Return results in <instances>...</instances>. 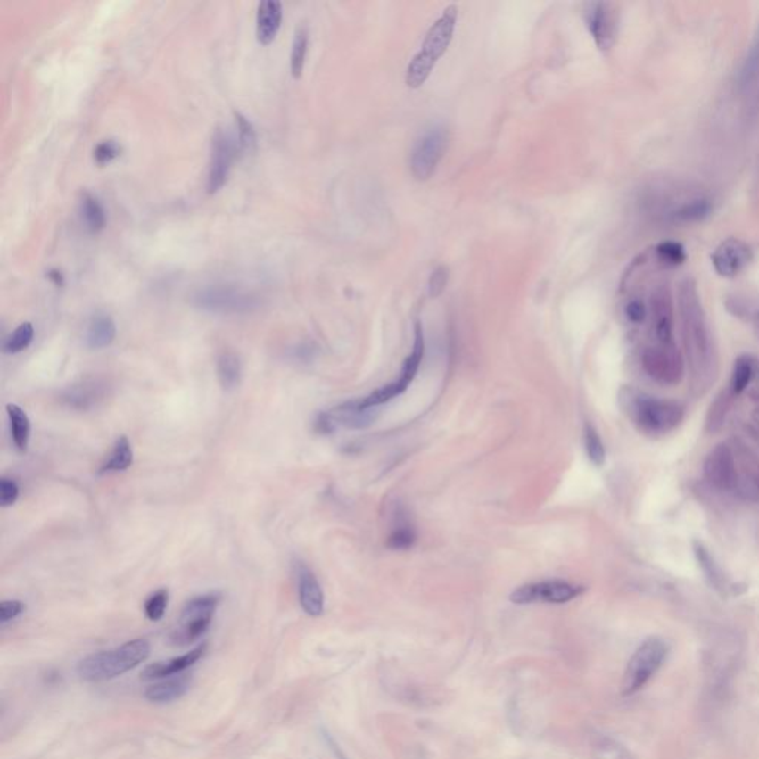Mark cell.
<instances>
[{
  "instance_id": "1",
  "label": "cell",
  "mask_w": 759,
  "mask_h": 759,
  "mask_svg": "<svg viewBox=\"0 0 759 759\" xmlns=\"http://www.w3.org/2000/svg\"><path fill=\"white\" fill-rule=\"evenodd\" d=\"M680 313L682 342L685 356L689 360L691 384L694 391L703 393L715 382L718 359L706 315L698 297L697 286L689 279H685L681 284Z\"/></svg>"
},
{
  "instance_id": "2",
  "label": "cell",
  "mask_w": 759,
  "mask_h": 759,
  "mask_svg": "<svg viewBox=\"0 0 759 759\" xmlns=\"http://www.w3.org/2000/svg\"><path fill=\"white\" fill-rule=\"evenodd\" d=\"M622 404L632 422L646 433H669L684 420V407L680 402L646 395L633 389H624Z\"/></svg>"
},
{
  "instance_id": "3",
  "label": "cell",
  "mask_w": 759,
  "mask_h": 759,
  "mask_svg": "<svg viewBox=\"0 0 759 759\" xmlns=\"http://www.w3.org/2000/svg\"><path fill=\"white\" fill-rule=\"evenodd\" d=\"M150 656L145 639H132L114 650L91 654L78 664L80 678L88 682L113 680L144 663Z\"/></svg>"
},
{
  "instance_id": "4",
  "label": "cell",
  "mask_w": 759,
  "mask_h": 759,
  "mask_svg": "<svg viewBox=\"0 0 759 759\" xmlns=\"http://www.w3.org/2000/svg\"><path fill=\"white\" fill-rule=\"evenodd\" d=\"M457 15H458V9L456 4H450L427 31L422 49L418 51L417 55L413 58V62H409L407 69L405 82L409 88H420L431 76L439 58L442 57L451 44Z\"/></svg>"
},
{
  "instance_id": "5",
  "label": "cell",
  "mask_w": 759,
  "mask_h": 759,
  "mask_svg": "<svg viewBox=\"0 0 759 759\" xmlns=\"http://www.w3.org/2000/svg\"><path fill=\"white\" fill-rule=\"evenodd\" d=\"M666 656V642L660 638H648L642 642L629 660L622 682V694L632 696L638 693L657 673Z\"/></svg>"
},
{
  "instance_id": "6",
  "label": "cell",
  "mask_w": 759,
  "mask_h": 759,
  "mask_svg": "<svg viewBox=\"0 0 759 759\" xmlns=\"http://www.w3.org/2000/svg\"><path fill=\"white\" fill-rule=\"evenodd\" d=\"M219 604V595L208 593L190 599L183 608L180 622L172 632L171 639L177 646H189L208 632Z\"/></svg>"
},
{
  "instance_id": "7",
  "label": "cell",
  "mask_w": 759,
  "mask_h": 759,
  "mask_svg": "<svg viewBox=\"0 0 759 759\" xmlns=\"http://www.w3.org/2000/svg\"><path fill=\"white\" fill-rule=\"evenodd\" d=\"M194 304L207 312L235 315L254 310L259 306V299L236 286L210 285L194 295Z\"/></svg>"
},
{
  "instance_id": "8",
  "label": "cell",
  "mask_w": 759,
  "mask_h": 759,
  "mask_svg": "<svg viewBox=\"0 0 759 759\" xmlns=\"http://www.w3.org/2000/svg\"><path fill=\"white\" fill-rule=\"evenodd\" d=\"M584 590H586L584 586L570 583L565 580H543V582L524 584L515 589L510 595V601L518 606L566 604L583 595Z\"/></svg>"
},
{
  "instance_id": "9",
  "label": "cell",
  "mask_w": 759,
  "mask_h": 759,
  "mask_svg": "<svg viewBox=\"0 0 759 759\" xmlns=\"http://www.w3.org/2000/svg\"><path fill=\"white\" fill-rule=\"evenodd\" d=\"M448 144V131L441 125L427 129L411 152V172L418 181H426L433 176L439 161L442 159Z\"/></svg>"
},
{
  "instance_id": "10",
  "label": "cell",
  "mask_w": 759,
  "mask_h": 759,
  "mask_svg": "<svg viewBox=\"0 0 759 759\" xmlns=\"http://www.w3.org/2000/svg\"><path fill=\"white\" fill-rule=\"evenodd\" d=\"M423 356H425V335H423V326L420 322L416 326V338H414V347L411 355L405 359L404 367L400 369V375L395 382L389 383L386 386L380 387L377 391L373 392L371 395L367 396L362 400L364 407L368 408H378L380 405L386 404L389 400H393L396 396L402 395L409 384L413 383L416 374H417L420 364H422Z\"/></svg>"
},
{
  "instance_id": "11",
  "label": "cell",
  "mask_w": 759,
  "mask_h": 759,
  "mask_svg": "<svg viewBox=\"0 0 759 759\" xmlns=\"http://www.w3.org/2000/svg\"><path fill=\"white\" fill-rule=\"evenodd\" d=\"M642 367L654 382L664 386H676L682 382L685 364L675 344H658L642 355Z\"/></svg>"
},
{
  "instance_id": "12",
  "label": "cell",
  "mask_w": 759,
  "mask_h": 759,
  "mask_svg": "<svg viewBox=\"0 0 759 759\" xmlns=\"http://www.w3.org/2000/svg\"><path fill=\"white\" fill-rule=\"evenodd\" d=\"M239 152L237 141L230 132L219 128L212 136L211 163L208 172V194H214L227 183L233 161Z\"/></svg>"
},
{
  "instance_id": "13",
  "label": "cell",
  "mask_w": 759,
  "mask_h": 759,
  "mask_svg": "<svg viewBox=\"0 0 759 759\" xmlns=\"http://www.w3.org/2000/svg\"><path fill=\"white\" fill-rule=\"evenodd\" d=\"M703 474L707 483L718 491H734L736 457H734L733 445L727 442L718 443L707 454L703 465Z\"/></svg>"
},
{
  "instance_id": "14",
  "label": "cell",
  "mask_w": 759,
  "mask_h": 759,
  "mask_svg": "<svg viewBox=\"0 0 759 759\" xmlns=\"http://www.w3.org/2000/svg\"><path fill=\"white\" fill-rule=\"evenodd\" d=\"M736 445V443H734ZM736 457V485L734 492L749 503H759V454L747 447L745 443H738L733 447Z\"/></svg>"
},
{
  "instance_id": "15",
  "label": "cell",
  "mask_w": 759,
  "mask_h": 759,
  "mask_svg": "<svg viewBox=\"0 0 759 759\" xmlns=\"http://www.w3.org/2000/svg\"><path fill=\"white\" fill-rule=\"evenodd\" d=\"M109 391L110 384L106 378H82L62 392V400L70 408L88 411L98 404H102L103 400L109 396Z\"/></svg>"
},
{
  "instance_id": "16",
  "label": "cell",
  "mask_w": 759,
  "mask_h": 759,
  "mask_svg": "<svg viewBox=\"0 0 759 759\" xmlns=\"http://www.w3.org/2000/svg\"><path fill=\"white\" fill-rule=\"evenodd\" d=\"M752 257L754 254L747 243L738 239H727L716 246L711 260L712 266L720 276L734 277L751 263Z\"/></svg>"
},
{
  "instance_id": "17",
  "label": "cell",
  "mask_w": 759,
  "mask_h": 759,
  "mask_svg": "<svg viewBox=\"0 0 759 759\" xmlns=\"http://www.w3.org/2000/svg\"><path fill=\"white\" fill-rule=\"evenodd\" d=\"M586 22L598 48L608 51L615 45L617 35V17L613 4L606 2L589 4L586 9Z\"/></svg>"
},
{
  "instance_id": "18",
  "label": "cell",
  "mask_w": 759,
  "mask_h": 759,
  "mask_svg": "<svg viewBox=\"0 0 759 759\" xmlns=\"http://www.w3.org/2000/svg\"><path fill=\"white\" fill-rule=\"evenodd\" d=\"M326 414L335 431L338 426L347 427V429H365L369 425H373L378 413L377 408L364 407L362 400H355L338 405Z\"/></svg>"
},
{
  "instance_id": "19",
  "label": "cell",
  "mask_w": 759,
  "mask_h": 759,
  "mask_svg": "<svg viewBox=\"0 0 759 759\" xmlns=\"http://www.w3.org/2000/svg\"><path fill=\"white\" fill-rule=\"evenodd\" d=\"M205 651H207V644H202L189 653L183 654L180 657H174L167 662L153 663L145 667L141 673L143 680H162L168 676L183 675V672L187 671L203 657Z\"/></svg>"
},
{
  "instance_id": "20",
  "label": "cell",
  "mask_w": 759,
  "mask_h": 759,
  "mask_svg": "<svg viewBox=\"0 0 759 759\" xmlns=\"http://www.w3.org/2000/svg\"><path fill=\"white\" fill-rule=\"evenodd\" d=\"M299 598L300 606L304 613L312 617H319L324 613L326 598L322 592L321 584L317 575L308 566H300L299 570Z\"/></svg>"
},
{
  "instance_id": "21",
  "label": "cell",
  "mask_w": 759,
  "mask_h": 759,
  "mask_svg": "<svg viewBox=\"0 0 759 759\" xmlns=\"http://www.w3.org/2000/svg\"><path fill=\"white\" fill-rule=\"evenodd\" d=\"M282 4L277 0H264L259 4L257 13V39L260 44L268 45L276 37L281 27Z\"/></svg>"
},
{
  "instance_id": "22",
  "label": "cell",
  "mask_w": 759,
  "mask_h": 759,
  "mask_svg": "<svg viewBox=\"0 0 759 759\" xmlns=\"http://www.w3.org/2000/svg\"><path fill=\"white\" fill-rule=\"evenodd\" d=\"M654 329L658 344H675L673 342V312L671 297L660 291L653 300Z\"/></svg>"
},
{
  "instance_id": "23",
  "label": "cell",
  "mask_w": 759,
  "mask_h": 759,
  "mask_svg": "<svg viewBox=\"0 0 759 759\" xmlns=\"http://www.w3.org/2000/svg\"><path fill=\"white\" fill-rule=\"evenodd\" d=\"M189 675H180L171 680L161 681L158 684L150 685L144 691V697L149 702L169 703L183 697L190 689Z\"/></svg>"
},
{
  "instance_id": "24",
  "label": "cell",
  "mask_w": 759,
  "mask_h": 759,
  "mask_svg": "<svg viewBox=\"0 0 759 759\" xmlns=\"http://www.w3.org/2000/svg\"><path fill=\"white\" fill-rule=\"evenodd\" d=\"M116 338V326L109 315H95L87 328V344L89 349H106Z\"/></svg>"
},
{
  "instance_id": "25",
  "label": "cell",
  "mask_w": 759,
  "mask_h": 759,
  "mask_svg": "<svg viewBox=\"0 0 759 759\" xmlns=\"http://www.w3.org/2000/svg\"><path fill=\"white\" fill-rule=\"evenodd\" d=\"M9 418V429L13 443L20 451H26L30 441L31 425L26 411L15 404L6 405Z\"/></svg>"
},
{
  "instance_id": "26",
  "label": "cell",
  "mask_w": 759,
  "mask_h": 759,
  "mask_svg": "<svg viewBox=\"0 0 759 759\" xmlns=\"http://www.w3.org/2000/svg\"><path fill=\"white\" fill-rule=\"evenodd\" d=\"M79 212L85 227L91 233H100L106 227V211L94 194L85 192L79 202Z\"/></svg>"
},
{
  "instance_id": "27",
  "label": "cell",
  "mask_w": 759,
  "mask_h": 759,
  "mask_svg": "<svg viewBox=\"0 0 759 759\" xmlns=\"http://www.w3.org/2000/svg\"><path fill=\"white\" fill-rule=\"evenodd\" d=\"M756 365L758 360L751 355L738 356L734 362L731 380H730V391L734 396L742 395L747 391L752 380L755 378Z\"/></svg>"
},
{
  "instance_id": "28",
  "label": "cell",
  "mask_w": 759,
  "mask_h": 759,
  "mask_svg": "<svg viewBox=\"0 0 759 759\" xmlns=\"http://www.w3.org/2000/svg\"><path fill=\"white\" fill-rule=\"evenodd\" d=\"M217 375L219 382L226 391H232L239 386L242 377V364L239 356L233 351H224L217 360Z\"/></svg>"
},
{
  "instance_id": "29",
  "label": "cell",
  "mask_w": 759,
  "mask_h": 759,
  "mask_svg": "<svg viewBox=\"0 0 759 759\" xmlns=\"http://www.w3.org/2000/svg\"><path fill=\"white\" fill-rule=\"evenodd\" d=\"M134 463V452H132L131 443L128 438L122 436L114 443L113 451L110 454L106 463L102 466L100 474H116V472H125L131 467Z\"/></svg>"
},
{
  "instance_id": "30",
  "label": "cell",
  "mask_w": 759,
  "mask_h": 759,
  "mask_svg": "<svg viewBox=\"0 0 759 759\" xmlns=\"http://www.w3.org/2000/svg\"><path fill=\"white\" fill-rule=\"evenodd\" d=\"M308 48L309 29L306 24H301L295 31L294 42H293V49H291V71H293L294 78H300L303 73Z\"/></svg>"
},
{
  "instance_id": "31",
  "label": "cell",
  "mask_w": 759,
  "mask_h": 759,
  "mask_svg": "<svg viewBox=\"0 0 759 759\" xmlns=\"http://www.w3.org/2000/svg\"><path fill=\"white\" fill-rule=\"evenodd\" d=\"M712 205L707 199H693L675 212V219L681 223H697L711 216Z\"/></svg>"
},
{
  "instance_id": "32",
  "label": "cell",
  "mask_w": 759,
  "mask_h": 759,
  "mask_svg": "<svg viewBox=\"0 0 759 759\" xmlns=\"http://www.w3.org/2000/svg\"><path fill=\"white\" fill-rule=\"evenodd\" d=\"M584 447H586L589 460L592 461L593 465L598 467L604 466L606 458V447L597 429L590 423H586L584 426Z\"/></svg>"
},
{
  "instance_id": "33",
  "label": "cell",
  "mask_w": 759,
  "mask_h": 759,
  "mask_svg": "<svg viewBox=\"0 0 759 759\" xmlns=\"http://www.w3.org/2000/svg\"><path fill=\"white\" fill-rule=\"evenodd\" d=\"M35 338V328L30 322H24L13 331L4 344V353L15 355L20 351H26L27 347L30 346L31 342Z\"/></svg>"
},
{
  "instance_id": "34",
  "label": "cell",
  "mask_w": 759,
  "mask_h": 759,
  "mask_svg": "<svg viewBox=\"0 0 759 759\" xmlns=\"http://www.w3.org/2000/svg\"><path fill=\"white\" fill-rule=\"evenodd\" d=\"M725 304L729 312L740 319L754 322L759 317V300L751 299L747 295H734Z\"/></svg>"
},
{
  "instance_id": "35",
  "label": "cell",
  "mask_w": 759,
  "mask_h": 759,
  "mask_svg": "<svg viewBox=\"0 0 759 759\" xmlns=\"http://www.w3.org/2000/svg\"><path fill=\"white\" fill-rule=\"evenodd\" d=\"M235 119L237 125V145L239 152L243 154H251L257 147V136L254 127L243 114L235 111Z\"/></svg>"
},
{
  "instance_id": "36",
  "label": "cell",
  "mask_w": 759,
  "mask_h": 759,
  "mask_svg": "<svg viewBox=\"0 0 759 759\" xmlns=\"http://www.w3.org/2000/svg\"><path fill=\"white\" fill-rule=\"evenodd\" d=\"M417 540L414 528L408 523H400L387 539V548L392 550H407L413 548Z\"/></svg>"
},
{
  "instance_id": "37",
  "label": "cell",
  "mask_w": 759,
  "mask_h": 759,
  "mask_svg": "<svg viewBox=\"0 0 759 759\" xmlns=\"http://www.w3.org/2000/svg\"><path fill=\"white\" fill-rule=\"evenodd\" d=\"M730 398H734L731 391L724 392V393L718 396V400L711 405V411H709V416H707V429H709V431L715 432L722 426L725 416L729 413Z\"/></svg>"
},
{
  "instance_id": "38",
  "label": "cell",
  "mask_w": 759,
  "mask_h": 759,
  "mask_svg": "<svg viewBox=\"0 0 759 759\" xmlns=\"http://www.w3.org/2000/svg\"><path fill=\"white\" fill-rule=\"evenodd\" d=\"M168 601H169V593L167 589H159L152 593L144 604L145 617L152 622H159L165 615Z\"/></svg>"
},
{
  "instance_id": "39",
  "label": "cell",
  "mask_w": 759,
  "mask_h": 759,
  "mask_svg": "<svg viewBox=\"0 0 759 759\" xmlns=\"http://www.w3.org/2000/svg\"><path fill=\"white\" fill-rule=\"evenodd\" d=\"M657 257L663 264L675 268L684 263L687 254L680 242L666 241L657 246Z\"/></svg>"
},
{
  "instance_id": "40",
  "label": "cell",
  "mask_w": 759,
  "mask_h": 759,
  "mask_svg": "<svg viewBox=\"0 0 759 759\" xmlns=\"http://www.w3.org/2000/svg\"><path fill=\"white\" fill-rule=\"evenodd\" d=\"M694 553H696V557H697L698 564L702 566V570L705 571L707 577L712 580V583L718 584V582L721 580L720 568L716 566L715 562H714V557H711L709 550H707L702 543L696 541V543H694Z\"/></svg>"
},
{
  "instance_id": "41",
  "label": "cell",
  "mask_w": 759,
  "mask_h": 759,
  "mask_svg": "<svg viewBox=\"0 0 759 759\" xmlns=\"http://www.w3.org/2000/svg\"><path fill=\"white\" fill-rule=\"evenodd\" d=\"M120 154V145L113 140L102 141L100 144L94 149V159L98 165H104L118 158Z\"/></svg>"
},
{
  "instance_id": "42",
  "label": "cell",
  "mask_w": 759,
  "mask_h": 759,
  "mask_svg": "<svg viewBox=\"0 0 759 759\" xmlns=\"http://www.w3.org/2000/svg\"><path fill=\"white\" fill-rule=\"evenodd\" d=\"M18 496H20V487L13 479H0V505H2V507L12 506L18 500Z\"/></svg>"
},
{
  "instance_id": "43",
  "label": "cell",
  "mask_w": 759,
  "mask_h": 759,
  "mask_svg": "<svg viewBox=\"0 0 759 759\" xmlns=\"http://www.w3.org/2000/svg\"><path fill=\"white\" fill-rule=\"evenodd\" d=\"M448 277H450V273H448L447 266H439L432 273L431 279H429V295H431L432 299H436V297L442 294L448 284Z\"/></svg>"
},
{
  "instance_id": "44",
  "label": "cell",
  "mask_w": 759,
  "mask_h": 759,
  "mask_svg": "<svg viewBox=\"0 0 759 759\" xmlns=\"http://www.w3.org/2000/svg\"><path fill=\"white\" fill-rule=\"evenodd\" d=\"M26 610V606L20 601H4L0 604V622L6 624L11 620L17 619Z\"/></svg>"
},
{
  "instance_id": "45",
  "label": "cell",
  "mask_w": 759,
  "mask_h": 759,
  "mask_svg": "<svg viewBox=\"0 0 759 759\" xmlns=\"http://www.w3.org/2000/svg\"><path fill=\"white\" fill-rule=\"evenodd\" d=\"M626 317H628L629 321L633 322V324H639V322L646 319V306H644V303L639 301V300H633V301H631V303L626 306Z\"/></svg>"
},
{
  "instance_id": "46",
  "label": "cell",
  "mask_w": 759,
  "mask_h": 759,
  "mask_svg": "<svg viewBox=\"0 0 759 759\" xmlns=\"http://www.w3.org/2000/svg\"><path fill=\"white\" fill-rule=\"evenodd\" d=\"M49 277H51V281H53L55 285H62V282H64L62 281V273L57 272V270H51V272H49Z\"/></svg>"
},
{
  "instance_id": "47",
  "label": "cell",
  "mask_w": 759,
  "mask_h": 759,
  "mask_svg": "<svg viewBox=\"0 0 759 759\" xmlns=\"http://www.w3.org/2000/svg\"><path fill=\"white\" fill-rule=\"evenodd\" d=\"M754 326H755V331L759 337V317L756 318L755 321H754Z\"/></svg>"
}]
</instances>
